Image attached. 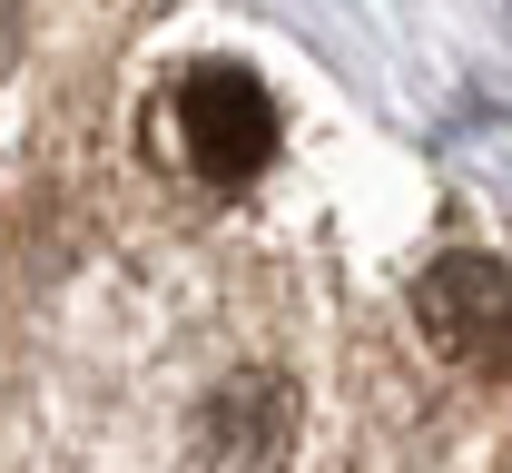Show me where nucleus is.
I'll list each match as a JSON object with an SVG mask.
<instances>
[{
  "instance_id": "f257e3e1",
  "label": "nucleus",
  "mask_w": 512,
  "mask_h": 473,
  "mask_svg": "<svg viewBox=\"0 0 512 473\" xmlns=\"http://www.w3.org/2000/svg\"><path fill=\"white\" fill-rule=\"evenodd\" d=\"M158 119L178 138V168H197L207 188H247L256 168L276 158V109H266V89L247 69H227V60L178 69L168 99H158Z\"/></svg>"
},
{
  "instance_id": "f03ea898",
  "label": "nucleus",
  "mask_w": 512,
  "mask_h": 473,
  "mask_svg": "<svg viewBox=\"0 0 512 473\" xmlns=\"http://www.w3.org/2000/svg\"><path fill=\"white\" fill-rule=\"evenodd\" d=\"M414 326L473 375H512V267L503 257H434L414 276Z\"/></svg>"
},
{
  "instance_id": "7ed1b4c3",
  "label": "nucleus",
  "mask_w": 512,
  "mask_h": 473,
  "mask_svg": "<svg viewBox=\"0 0 512 473\" xmlns=\"http://www.w3.org/2000/svg\"><path fill=\"white\" fill-rule=\"evenodd\" d=\"M286 444H296V395H286L276 375H227V385L207 395V414H197L207 473H276Z\"/></svg>"
},
{
  "instance_id": "20e7f679",
  "label": "nucleus",
  "mask_w": 512,
  "mask_h": 473,
  "mask_svg": "<svg viewBox=\"0 0 512 473\" xmlns=\"http://www.w3.org/2000/svg\"><path fill=\"white\" fill-rule=\"evenodd\" d=\"M10 30H20V10H10V0H0V60H10Z\"/></svg>"
}]
</instances>
